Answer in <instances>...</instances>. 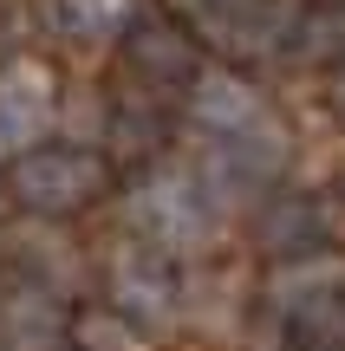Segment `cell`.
Listing matches in <instances>:
<instances>
[{
	"label": "cell",
	"mask_w": 345,
	"mask_h": 351,
	"mask_svg": "<svg viewBox=\"0 0 345 351\" xmlns=\"http://www.w3.org/2000/svg\"><path fill=\"white\" fill-rule=\"evenodd\" d=\"M215 195L202 189V176L182 163H156L124 189V228L130 241H150L156 254H202L215 241Z\"/></svg>",
	"instance_id": "6da1fadb"
},
{
	"label": "cell",
	"mask_w": 345,
	"mask_h": 351,
	"mask_svg": "<svg viewBox=\"0 0 345 351\" xmlns=\"http://www.w3.org/2000/svg\"><path fill=\"white\" fill-rule=\"evenodd\" d=\"M111 189V163L98 150H78V143H46V150H26L13 163L7 195L20 202L39 221H65V215L91 208V202Z\"/></svg>",
	"instance_id": "7a4b0ae2"
},
{
	"label": "cell",
	"mask_w": 345,
	"mask_h": 351,
	"mask_svg": "<svg viewBox=\"0 0 345 351\" xmlns=\"http://www.w3.org/2000/svg\"><path fill=\"white\" fill-rule=\"evenodd\" d=\"M104 287H111V313L130 319L137 332H156L176 319L182 287H176V267L169 254H156L150 241H117L104 254Z\"/></svg>",
	"instance_id": "3957f363"
},
{
	"label": "cell",
	"mask_w": 345,
	"mask_h": 351,
	"mask_svg": "<svg viewBox=\"0 0 345 351\" xmlns=\"http://www.w3.org/2000/svg\"><path fill=\"white\" fill-rule=\"evenodd\" d=\"M189 13V26H202L222 52L235 59H261V52H281L294 39V20L300 13L287 0H176Z\"/></svg>",
	"instance_id": "277c9868"
},
{
	"label": "cell",
	"mask_w": 345,
	"mask_h": 351,
	"mask_svg": "<svg viewBox=\"0 0 345 351\" xmlns=\"http://www.w3.org/2000/svg\"><path fill=\"white\" fill-rule=\"evenodd\" d=\"M59 124V72L39 59L0 65V156H26Z\"/></svg>",
	"instance_id": "5b68a950"
},
{
	"label": "cell",
	"mask_w": 345,
	"mask_h": 351,
	"mask_svg": "<svg viewBox=\"0 0 345 351\" xmlns=\"http://www.w3.org/2000/svg\"><path fill=\"white\" fill-rule=\"evenodd\" d=\"M65 339H72V313L59 293L33 280L0 287V351H59Z\"/></svg>",
	"instance_id": "8992f818"
},
{
	"label": "cell",
	"mask_w": 345,
	"mask_h": 351,
	"mask_svg": "<svg viewBox=\"0 0 345 351\" xmlns=\"http://www.w3.org/2000/svg\"><path fill=\"white\" fill-rule=\"evenodd\" d=\"M124 59L150 85H195L202 78V52H195L189 26H176V20H137L124 33Z\"/></svg>",
	"instance_id": "52a82bcc"
},
{
	"label": "cell",
	"mask_w": 345,
	"mask_h": 351,
	"mask_svg": "<svg viewBox=\"0 0 345 351\" xmlns=\"http://www.w3.org/2000/svg\"><path fill=\"white\" fill-rule=\"evenodd\" d=\"M326 234H333V215H326L320 195H274L267 208H261L254 221V241L267 254H281V261H313V254H326Z\"/></svg>",
	"instance_id": "ba28073f"
},
{
	"label": "cell",
	"mask_w": 345,
	"mask_h": 351,
	"mask_svg": "<svg viewBox=\"0 0 345 351\" xmlns=\"http://www.w3.org/2000/svg\"><path fill=\"white\" fill-rule=\"evenodd\" d=\"M46 20L78 46H104L137 26V0H46Z\"/></svg>",
	"instance_id": "9c48e42d"
},
{
	"label": "cell",
	"mask_w": 345,
	"mask_h": 351,
	"mask_svg": "<svg viewBox=\"0 0 345 351\" xmlns=\"http://www.w3.org/2000/svg\"><path fill=\"white\" fill-rule=\"evenodd\" d=\"M333 293H345V261L339 254H313V261H287L274 274L267 300H274V313H300V306L333 300Z\"/></svg>",
	"instance_id": "30bf717a"
},
{
	"label": "cell",
	"mask_w": 345,
	"mask_h": 351,
	"mask_svg": "<svg viewBox=\"0 0 345 351\" xmlns=\"http://www.w3.org/2000/svg\"><path fill=\"white\" fill-rule=\"evenodd\" d=\"M287 46L313 65H345V0H326V7H307L294 20V39Z\"/></svg>",
	"instance_id": "8fae6325"
},
{
	"label": "cell",
	"mask_w": 345,
	"mask_h": 351,
	"mask_svg": "<svg viewBox=\"0 0 345 351\" xmlns=\"http://www.w3.org/2000/svg\"><path fill=\"white\" fill-rule=\"evenodd\" d=\"M20 261H26V280L46 287V293H59V300L78 287V274H85V261L65 247V234H26L20 241Z\"/></svg>",
	"instance_id": "7c38bea8"
},
{
	"label": "cell",
	"mask_w": 345,
	"mask_h": 351,
	"mask_svg": "<svg viewBox=\"0 0 345 351\" xmlns=\"http://www.w3.org/2000/svg\"><path fill=\"white\" fill-rule=\"evenodd\" d=\"M72 339L85 351H150V332H137L130 319H117L111 306H104V313H78L72 319Z\"/></svg>",
	"instance_id": "4fadbf2b"
},
{
	"label": "cell",
	"mask_w": 345,
	"mask_h": 351,
	"mask_svg": "<svg viewBox=\"0 0 345 351\" xmlns=\"http://www.w3.org/2000/svg\"><path fill=\"white\" fill-rule=\"evenodd\" d=\"M104 130H117L124 150H156L163 143V111H143V98H117Z\"/></svg>",
	"instance_id": "5bb4252c"
},
{
	"label": "cell",
	"mask_w": 345,
	"mask_h": 351,
	"mask_svg": "<svg viewBox=\"0 0 345 351\" xmlns=\"http://www.w3.org/2000/svg\"><path fill=\"white\" fill-rule=\"evenodd\" d=\"M20 7H13V0H0V65H13V46H20Z\"/></svg>",
	"instance_id": "9a60e30c"
},
{
	"label": "cell",
	"mask_w": 345,
	"mask_h": 351,
	"mask_svg": "<svg viewBox=\"0 0 345 351\" xmlns=\"http://www.w3.org/2000/svg\"><path fill=\"white\" fill-rule=\"evenodd\" d=\"M326 104H333V117L345 124V65H339V78H333V85H326Z\"/></svg>",
	"instance_id": "2e32d148"
}]
</instances>
